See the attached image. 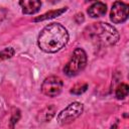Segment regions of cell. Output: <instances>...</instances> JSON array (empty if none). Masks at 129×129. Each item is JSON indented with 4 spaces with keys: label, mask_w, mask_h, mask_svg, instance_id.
<instances>
[{
    "label": "cell",
    "mask_w": 129,
    "mask_h": 129,
    "mask_svg": "<svg viewBox=\"0 0 129 129\" xmlns=\"http://www.w3.org/2000/svg\"><path fill=\"white\" fill-rule=\"evenodd\" d=\"M69 40L67 29L59 23H50L45 26L38 36V46L41 50L53 53L60 50Z\"/></svg>",
    "instance_id": "cell-1"
},
{
    "label": "cell",
    "mask_w": 129,
    "mask_h": 129,
    "mask_svg": "<svg viewBox=\"0 0 129 129\" xmlns=\"http://www.w3.org/2000/svg\"><path fill=\"white\" fill-rule=\"evenodd\" d=\"M88 29L91 37L96 38L99 42L105 45L115 44L119 40L118 31L108 23H104V22L94 23Z\"/></svg>",
    "instance_id": "cell-2"
},
{
    "label": "cell",
    "mask_w": 129,
    "mask_h": 129,
    "mask_svg": "<svg viewBox=\"0 0 129 129\" xmlns=\"http://www.w3.org/2000/svg\"><path fill=\"white\" fill-rule=\"evenodd\" d=\"M87 64V54L84 49L82 48H76L68 61V63L63 68V72L69 77L77 76L79 73H81Z\"/></svg>",
    "instance_id": "cell-3"
},
{
    "label": "cell",
    "mask_w": 129,
    "mask_h": 129,
    "mask_svg": "<svg viewBox=\"0 0 129 129\" xmlns=\"http://www.w3.org/2000/svg\"><path fill=\"white\" fill-rule=\"evenodd\" d=\"M83 112V105L80 102H73L64 108L56 117V121L60 125L69 124L76 120Z\"/></svg>",
    "instance_id": "cell-4"
},
{
    "label": "cell",
    "mask_w": 129,
    "mask_h": 129,
    "mask_svg": "<svg viewBox=\"0 0 129 129\" xmlns=\"http://www.w3.org/2000/svg\"><path fill=\"white\" fill-rule=\"evenodd\" d=\"M62 86L63 83L60 78L56 76H50L43 81L41 85V91L44 95L48 97H55L60 94Z\"/></svg>",
    "instance_id": "cell-5"
},
{
    "label": "cell",
    "mask_w": 129,
    "mask_h": 129,
    "mask_svg": "<svg viewBox=\"0 0 129 129\" xmlns=\"http://www.w3.org/2000/svg\"><path fill=\"white\" fill-rule=\"evenodd\" d=\"M127 18H128V5L121 1H116L112 6L110 19L112 20L113 23L118 24L126 21Z\"/></svg>",
    "instance_id": "cell-6"
},
{
    "label": "cell",
    "mask_w": 129,
    "mask_h": 129,
    "mask_svg": "<svg viewBox=\"0 0 129 129\" xmlns=\"http://www.w3.org/2000/svg\"><path fill=\"white\" fill-rule=\"evenodd\" d=\"M20 6L24 14H34L41 6L40 0H20Z\"/></svg>",
    "instance_id": "cell-7"
},
{
    "label": "cell",
    "mask_w": 129,
    "mask_h": 129,
    "mask_svg": "<svg viewBox=\"0 0 129 129\" xmlns=\"http://www.w3.org/2000/svg\"><path fill=\"white\" fill-rule=\"evenodd\" d=\"M107 11V6L106 4H104L103 2H96L94 3L93 5H91L88 9V14L93 17V18H96V17H101L103 15H105Z\"/></svg>",
    "instance_id": "cell-8"
},
{
    "label": "cell",
    "mask_w": 129,
    "mask_h": 129,
    "mask_svg": "<svg viewBox=\"0 0 129 129\" xmlns=\"http://www.w3.org/2000/svg\"><path fill=\"white\" fill-rule=\"evenodd\" d=\"M54 113H55V107L52 106V105L51 106H47L39 113L38 119L40 121H43V122H48L54 116Z\"/></svg>",
    "instance_id": "cell-9"
},
{
    "label": "cell",
    "mask_w": 129,
    "mask_h": 129,
    "mask_svg": "<svg viewBox=\"0 0 129 129\" xmlns=\"http://www.w3.org/2000/svg\"><path fill=\"white\" fill-rule=\"evenodd\" d=\"M67 11V8H60V9H57V10H52V11H49V12H46L44 14H42L41 16L39 17H36L34 19V21H43V20H46V19H51V18H54V17H57L59 15H61L62 13H64Z\"/></svg>",
    "instance_id": "cell-10"
},
{
    "label": "cell",
    "mask_w": 129,
    "mask_h": 129,
    "mask_svg": "<svg viewBox=\"0 0 129 129\" xmlns=\"http://www.w3.org/2000/svg\"><path fill=\"white\" fill-rule=\"evenodd\" d=\"M128 93H129V87H128V85H127V84H121V85H119L118 88L116 89L115 95H116V98H117V99L122 100V99H124L125 97H127Z\"/></svg>",
    "instance_id": "cell-11"
},
{
    "label": "cell",
    "mask_w": 129,
    "mask_h": 129,
    "mask_svg": "<svg viewBox=\"0 0 129 129\" xmlns=\"http://www.w3.org/2000/svg\"><path fill=\"white\" fill-rule=\"evenodd\" d=\"M14 49L12 47H6L2 50H0V61L8 59L14 55Z\"/></svg>",
    "instance_id": "cell-12"
},
{
    "label": "cell",
    "mask_w": 129,
    "mask_h": 129,
    "mask_svg": "<svg viewBox=\"0 0 129 129\" xmlns=\"http://www.w3.org/2000/svg\"><path fill=\"white\" fill-rule=\"evenodd\" d=\"M87 89H88V85L87 84H78V85H76L71 90V93L72 94H75V95H81L84 92H86Z\"/></svg>",
    "instance_id": "cell-13"
},
{
    "label": "cell",
    "mask_w": 129,
    "mask_h": 129,
    "mask_svg": "<svg viewBox=\"0 0 129 129\" xmlns=\"http://www.w3.org/2000/svg\"><path fill=\"white\" fill-rule=\"evenodd\" d=\"M19 118H20V111H19L18 109H16V111L12 113V117H11V119H10L11 127H13L15 123H17V121L19 120Z\"/></svg>",
    "instance_id": "cell-14"
},
{
    "label": "cell",
    "mask_w": 129,
    "mask_h": 129,
    "mask_svg": "<svg viewBox=\"0 0 129 129\" xmlns=\"http://www.w3.org/2000/svg\"><path fill=\"white\" fill-rule=\"evenodd\" d=\"M49 3H52V4H54V3H56V2H59L60 0H47Z\"/></svg>",
    "instance_id": "cell-15"
},
{
    "label": "cell",
    "mask_w": 129,
    "mask_h": 129,
    "mask_svg": "<svg viewBox=\"0 0 129 129\" xmlns=\"http://www.w3.org/2000/svg\"><path fill=\"white\" fill-rule=\"evenodd\" d=\"M88 1H94V0H88Z\"/></svg>",
    "instance_id": "cell-16"
}]
</instances>
